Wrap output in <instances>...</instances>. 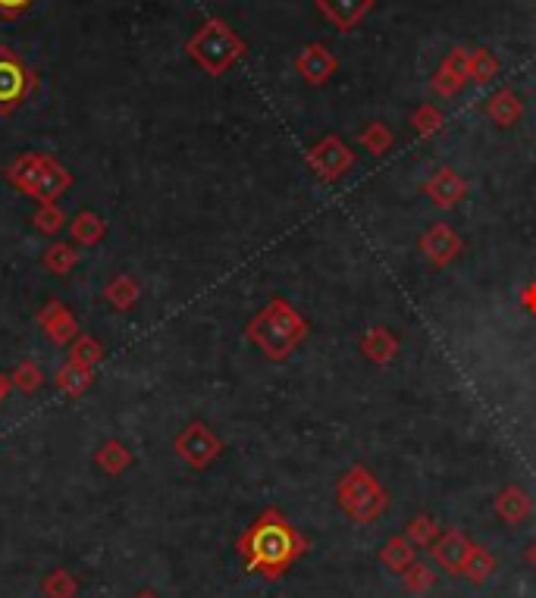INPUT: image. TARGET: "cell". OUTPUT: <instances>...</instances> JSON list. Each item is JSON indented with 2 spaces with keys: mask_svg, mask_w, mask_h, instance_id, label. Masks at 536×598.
<instances>
[{
  "mask_svg": "<svg viewBox=\"0 0 536 598\" xmlns=\"http://www.w3.org/2000/svg\"><path fill=\"white\" fill-rule=\"evenodd\" d=\"M101 220H95L91 213H82V217L76 220V235L85 238V242H95V238L101 235V229H91V226H98Z\"/></svg>",
  "mask_w": 536,
  "mask_h": 598,
  "instance_id": "26",
  "label": "cell"
},
{
  "mask_svg": "<svg viewBox=\"0 0 536 598\" xmlns=\"http://www.w3.org/2000/svg\"><path fill=\"white\" fill-rule=\"evenodd\" d=\"M305 336H308L305 317L283 298H273L261 314L248 323V339L258 345L270 361H283V357H289Z\"/></svg>",
  "mask_w": 536,
  "mask_h": 598,
  "instance_id": "2",
  "label": "cell"
},
{
  "mask_svg": "<svg viewBox=\"0 0 536 598\" xmlns=\"http://www.w3.org/2000/svg\"><path fill=\"white\" fill-rule=\"evenodd\" d=\"M439 123H442V116H439V110H433V107H421V110L414 113V126H417V132H424V135L436 132Z\"/></svg>",
  "mask_w": 536,
  "mask_h": 598,
  "instance_id": "24",
  "label": "cell"
},
{
  "mask_svg": "<svg viewBox=\"0 0 536 598\" xmlns=\"http://www.w3.org/2000/svg\"><path fill=\"white\" fill-rule=\"evenodd\" d=\"M189 51L207 69V73L220 76L223 69L242 54V41L232 35L223 22H207V26L192 38Z\"/></svg>",
  "mask_w": 536,
  "mask_h": 598,
  "instance_id": "4",
  "label": "cell"
},
{
  "mask_svg": "<svg viewBox=\"0 0 536 598\" xmlns=\"http://www.w3.org/2000/svg\"><path fill=\"white\" fill-rule=\"evenodd\" d=\"M298 73L305 76L311 85H323L326 79L336 73V60H333V54L326 51L323 44H311L298 57Z\"/></svg>",
  "mask_w": 536,
  "mask_h": 598,
  "instance_id": "14",
  "label": "cell"
},
{
  "mask_svg": "<svg viewBox=\"0 0 536 598\" xmlns=\"http://www.w3.org/2000/svg\"><path fill=\"white\" fill-rule=\"evenodd\" d=\"M4 395H7V379L0 376V401H4Z\"/></svg>",
  "mask_w": 536,
  "mask_h": 598,
  "instance_id": "31",
  "label": "cell"
},
{
  "mask_svg": "<svg viewBox=\"0 0 536 598\" xmlns=\"http://www.w3.org/2000/svg\"><path fill=\"white\" fill-rule=\"evenodd\" d=\"M493 508H496V517H499L502 523L518 526V523H524V520L533 514V498H530L521 486L511 483V486H505V489L496 495Z\"/></svg>",
  "mask_w": 536,
  "mask_h": 598,
  "instance_id": "12",
  "label": "cell"
},
{
  "mask_svg": "<svg viewBox=\"0 0 536 598\" xmlns=\"http://www.w3.org/2000/svg\"><path fill=\"white\" fill-rule=\"evenodd\" d=\"M424 195L442 207V210H452L464 195H468V182H464L452 166H439V170L424 182Z\"/></svg>",
  "mask_w": 536,
  "mask_h": 598,
  "instance_id": "11",
  "label": "cell"
},
{
  "mask_svg": "<svg viewBox=\"0 0 536 598\" xmlns=\"http://www.w3.org/2000/svg\"><path fill=\"white\" fill-rule=\"evenodd\" d=\"M521 301H524V307L530 310V314H536V282H530V285H527L524 295H521Z\"/></svg>",
  "mask_w": 536,
  "mask_h": 598,
  "instance_id": "28",
  "label": "cell"
},
{
  "mask_svg": "<svg viewBox=\"0 0 536 598\" xmlns=\"http://www.w3.org/2000/svg\"><path fill=\"white\" fill-rule=\"evenodd\" d=\"M361 351L367 361L389 364V361H395V354H399V336L389 332L386 326H370L361 336Z\"/></svg>",
  "mask_w": 536,
  "mask_h": 598,
  "instance_id": "15",
  "label": "cell"
},
{
  "mask_svg": "<svg viewBox=\"0 0 536 598\" xmlns=\"http://www.w3.org/2000/svg\"><path fill=\"white\" fill-rule=\"evenodd\" d=\"M461 85H464V79H458V76L452 73V69H449L446 63H442L439 76L433 79V88H436L439 94H452V91H458Z\"/></svg>",
  "mask_w": 536,
  "mask_h": 598,
  "instance_id": "25",
  "label": "cell"
},
{
  "mask_svg": "<svg viewBox=\"0 0 536 598\" xmlns=\"http://www.w3.org/2000/svg\"><path fill=\"white\" fill-rule=\"evenodd\" d=\"M442 533V526L430 517V514H417L405 523V536L411 539L414 548H430Z\"/></svg>",
  "mask_w": 536,
  "mask_h": 598,
  "instance_id": "19",
  "label": "cell"
},
{
  "mask_svg": "<svg viewBox=\"0 0 536 598\" xmlns=\"http://www.w3.org/2000/svg\"><path fill=\"white\" fill-rule=\"evenodd\" d=\"M417 248L424 251V257L433 263V267H449V263L464 251L461 235L449 226V223H433L424 235Z\"/></svg>",
  "mask_w": 536,
  "mask_h": 598,
  "instance_id": "9",
  "label": "cell"
},
{
  "mask_svg": "<svg viewBox=\"0 0 536 598\" xmlns=\"http://www.w3.org/2000/svg\"><path fill=\"white\" fill-rule=\"evenodd\" d=\"M135 598H157V595H154V592H138Z\"/></svg>",
  "mask_w": 536,
  "mask_h": 598,
  "instance_id": "32",
  "label": "cell"
},
{
  "mask_svg": "<svg viewBox=\"0 0 536 598\" xmlns=\"http://www.w3.org/2000/svg\"><path fill=\"white\" fill-rule=\"evenodd\" d=\"M29 69L22 66L16 54H10L7 47H0V113L13 110L22 104V98L29 94Z\"/></svg>",
  "mask_w": 536,
  "mask_h": 598,
  "instance_id": "7",
  "label": "cell"
},
{
  "mask_svg": "<svg viewBox=\"0 0 536 598\" xmlns=\"http://www.w3.org/2000/svg\"><path fill=\"white\" fill-rule=\"evenodd\" d=\"M496 570H499V561L493 558V552H486L483 545H474L471 555H468V561H464L461 577L468 580V583H474V586H483L486 580L496 577Z\"/></svg>",
  "mask_w": 536,
  "mask_h": 598,
  "instance_id": "17",
  "label": "cell"
},
{
  "mask_svg": "<svg viewBox=\"0 0 536 598\" xmlns=\"http://www.w3.org/2000/svg\"><path fill=\"white\" fill-rule=\"evenodd\" d=\"M471 76H474L477 82L493 79V76H496V60L489 57L486 51H477V54L471 57Z\"/></svg>",
  "mask_w": 536,
  "mask_h": 598,
  "instance_id": "23",
  "label": "cell"
},
{
  "mask_svg": "<svg viewBox=\"0 0 536 598\" xmlns=\"http://www.w3.org/2000/svg\"><path fill=\"white\" fill-rule=\"evenodd\" d=\"M486 113H489V119H493L496 126L508 129V126H515L518 119H521L524 107H521V101H518V94L499 91V94H493V101L486 104Z\"/></svg>",
  "mask_w": 536,
  "mask_h": 598,
  "instance_id": "18",
  "label": "cell"
},
{
  "mask_svg": "<svg viewBox=\"0 0 536 598\" xmlns=\"http://www.w3.org/2000/svg\"><path fill=\"white\" fill-rule=\"evenodd\" d=\"M336 505L352 523H374L389 508V492L380 486L374 470L355 464L348 467L336 483Z\"/></svg>",
  "mask_w": 536,
  "mask_h": 598,
  "instance_id": "3",
  "label": "cell"
},
{
  "mask_svg": "<svg viewBox=\"0 0 536 598\" xmlns=\"http://www.w3.org/2000/svg\"><path fill=\"white\" fill-rule=\"evenodd\" d=\"M44 592H48L51 598H73L76 595V580L69 577L66 570H57V573H51L48 580H44Z\"/></svg>",
  "mask_w": 536,
  "mask_h": 598,
  "instance_id": "22",
  "label": "cell"
},
{
  "mask_svg": "<svg viewBox=\"0 0 536 598\" xmlns=\"http://www.w3.org/2000/svg\"><path fill=\"white\" fill-rule=\"evenodd\" d=\"M352 163H355V154L348 151V145L336 135H326L308 151V166L323 182H336L339 176L352 170Z\"/></svg>",
  "mask_w": 536,
  "mask_h": 598,
  "instance_id": "5",
  "label": "cell"
},
{
  "mask_svg": "<svg viewBox=\"0 0 536 598\" xmlns=\"http://www.w3.org/2000/svg\"><path fill=\"white\" fill-rule=\"evenodd\" d=\"M16 173H26V179H19V185L29 188L41 201H51L69 182L63 170H57L51 160H41V157H26L22 163H16Z\"/></svg>",
  "mask_w": 536,
  "mask_h": 598,
  "instance_id": "6",
  "label": "cell"
},
{
  "mask_svg": "<svg viewBox=\"0 0 536 598\" xmlns=\"http://www.w3.org/2000/svg\"><path fill=\"white\" fill-rule=\"evenodd\" d=\"M524 564H527L530 570H536V539H530L527 548H524Z\"/></svg>",
  "mask_w": 536,
  "mask_h": 598,
  "instance_id": "30",
  "label": "cell"
},
{
  "mask_svg": "<svg viewBox=\"0 0 536 598\" xmlns=\"http://www.w3.org/2000/svg\"><path fill=\"white\" fill-rule=\"evenodd\" d=\"M317 7L323 10L326 19L336 22V29L348 32L374 10V0H317Z\"/></svg>",
  "mask_w": 536,
  "mask_h": 598,
  "instance_id": "13",
  "label": "cell"
},
{
  "mask_svg": "<svg viewBox=\"0 0 536 598\" xmlns=\"http://www.w3.org/2000/svg\"><path fill=\"white\" fill-rule=\"evenodd\" d=\"M311 542L301 536L295 526L279 514L276 508H267L248 530L239 536V555L245 561L248 573H261L264 580L286 577V570L308 555Z\"/></svg>",
  "mask_w": 536,
  "mask_h": 598,
  "instance_id": "1",
  "label": "cell"
},
{
  "mask_svg": "<svg viewBox=\"0 0 536 598\" xmlns=\"http://www.w3.org/2000/svg\"><path fill=\"white\" fill-rule=\"evenodd\" d=\"M32 4V0H0V10L4 13H19V10H26Z\"/></svg>",
  "mask_w": 536,
  "mask_h": 598,
  "instance_id": "29",
  "label": "cell"
},
{
  "mask_svg": "<svg viewBox=\"0 0 536 598\" xmlns=\"http://www.w3.org/2000/svg\"><path fill=\"white\" fill-rule=\"evenodd\" d=\"M361 145H364L370 154H383V151H389V145H392V132H389L383 123H370V126L361 132Z\"/></svg>",
  "mask_w": 536,
  "mask_h": 598,
  "instance_id": "21",
  "label": "cell"
},
{
  "mask_svg": "<svg viewBox=\"0 0 536 598\" xmlns=\"http://www.w3.org/2000/svg\"><path fill=\"white\" fill-rule=\"evenodd\" d=\"M417 561V548L411 545V539L402 533V536H392L383 548H380V564L395 570V573H405L411 564Z\"/></svg>",
  "mask_w": 536,
  "mask_h": 598,
  "instance_id": "16",
  "label": "cell"
},
{
  "mask_svg": "<svg viewBox=\"0 0 536 598\" xmlns=\"http://www.w3.org/2000/svg\"><path fill=\"white\" fill-rule=\"evenodd\" d=\"M176 448L182 454V461L189 467H195V470L217 461V454L223 451L220 439L204 423H192L189 429H185V433L179 436V442H176Z\"/></svg>",
  "mask_w": 536,
  "mask_h": 598,
  "instance_id": "8",
  "label": "cell"
},
{
  "mask_svg": "<svg viewBox=\"0 0 536 598\" xmlns=\"http://www.w3.org/2000/svg\"><path fill=\"white\" fill-rule=\"evenodd\" d=\"M38 223H41V229H44V232H54V229H57V223H60L57 210H51V213H41Z\"/></svg>",
  "mask_w": 536,
  "mask_h": 598,
  "instance_id": "27",
  "label": "cell"
},
{
  "mask_svg": "<svg viewBox=\"0 0 536 598\" xmlns=\"http://www.w3.org/2000/svg\"><path fill=\"white\" fill-rule=\"evenodd\" d=\"M433 583H436L433 567H427V564H421V561H414V564L402 573V586H405V592H411V595H427V592L433 589Z\"/></svg>",
  "mask_w": 536,
  "mask_h": 598,
  "instance_id": "20",
  "label": "cell"
},
{
  "mask_svg": "<svg viewBox=\"0 0 536 598\" xmlns=\"http://www.w3.org/2000/svg\"><path fill=\"white\" fill-rule=\"evenodd\" d=\"M471 548H474V542L452 526V530H442L439 539L430 545V558L446 573H452V577H461L464 561H468Z\"/></svg>",
  "mask_w": 536,
  "mask_h": 598,
  "instance_id": "10",
  "label": "cell"
}]
</instances>
